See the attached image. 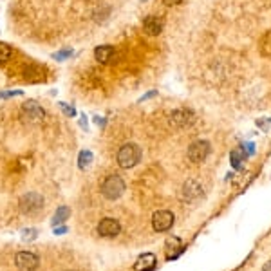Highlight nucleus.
<instances>
[{"mask_svg": "<svg viewBox=\"0 0 271 271\" xmlns=\"http://www.w3.org/2000/svg\"><path fill=\"white\" fill-rule=\"evenodd\" d=\"M22 118H24V121H27V123H42L45 119V111L40 107V103H37L35 99H27V101L22 103Z\"/></svg>", "mask_w": 271, "mask_h": 271, "instance_id": "4", "label": "nucleus"}, {"mask_svg": "<svg viewBox=\"0 0 271 271\" xmlns=\"http://www.w3.org/2000/svg\"><path fill=\"white\" fill-rule=\"evenodd\" d=\"M262 271H271V260H269V262H266V264H264Z\"/></svg>", "mask_w": 271, "mask_h": 271, "instance_id": "23", "label": "nucleus"}, {"mask_svg": "<svg viewBox=\"0 0 271 271\" xmlns=\"http://www.w3.org/2000/svg\"><path fill=\"white\" fill-rule=\"evenodd\" d=\"M18 208H20L22 214L35 215L44 208V197L37 192H29L20 197V201H18Z\"/></svg>", "mask_w": 271, "mask_h": 271, "instance_id": "3", "label": "nucleus"}, {"mask_svg": "<svg viewBox=\"0 0 271 271\" xmlns=\"http://www.w3.org/2000/svg\"><path fill=\"white\" fill-rule=\"evenodd\" d=\"M181 195H183V199H185L186 202H195L199 197H202V188L201 185H199L197 181H193V179H188L183 185V190H181Z\"/></svg>", "mask_w": 271, "mask_h": 271, "instance_id": "9", "label": "nucleus"}, {"mask_svg": "<svg viewBox=\"0 0 271 271\" xmlns=\"http://www.w3.org/2000/svg\"><path fill=\"white\" fill-rule=\"evenodd\" d=\"M123 192H125V181L119 176H116V174L109 176L107 179L101 183L103 197L109 199V201H116V199H119L121 195H123Z\"/></svg>", "mask_w": 271, "mask_h": 271, "instance_id": "2", "label": "nucleus"}, {"mask_svg": "<svg viewBox=\"0 0 271 271\" xmlns=\"http://www.w3.org/2000/svg\"><path fill=\"white\" fill-rule=\"evenodd\" d=\"M141 148L140 145L136 143H125L123 147L118 150V156H116V159H118V164L121 166V168H134L136 164L141 161Z\"/></svg>", "mask_w": 271, "mask_h": 271, "instance_id": "1", "label": "nucleus"}, {"mask_svg": "<svg viewBox=\"0 0 271 271\" xmlns=\"http://www.w3.org/2000/svg\"><path fill=\"white\" fill-rule=\"evenodd\" d=\"M193 121H195V114L190 109H176L168 116V123L174 128H186L193 125Z\"/></svg>", "mask_w": 271, "mask_h": 271, "instance_id": "5", "label": "nucleus"}, {"mask_svg": "<svg viewBox=\"0 0 271 271\" xmlns=\"http://www.w3.org/2000/svg\"><path fill=\"white\" fill-rule=\"evenodd\" d=\"M210 150H212V147H210L208 141L199 140V141H193V143L190 145L186 156H188V159L192 161V163L199 164V163H202V161H206V157L210 156Z\"/></svg>", "mask_w": 271, "mask_h": 271, "instance_id": "6", "label": "nucleus"}, {"mask_svg": "<svg viewBox=\"0 0 271 271\" xmlns=\"http://www.w3.org/2000/svg\"><path fill=\"white\" fill-rule=\"evenodd\" d=\"M90 163H92V152H89V150H82L78 156V166L82 170H87L90 166Z\"/></svg>", "mask_w": 271, "mask_h": 271, "instance_id": "16", "label": "nucleus"}, {"mask_svg": "<svg viewBox=\"0 0 271 271\" xmlns=\"http://www.w3.org/2000/svg\"><path fill=\"white\" fill-rule=\"evenodd\" d=\"M63 231H65V228H63V226H62V228H58V230H56V233L60 235V233H63Z\"/></svg>", "mask_w": 271, "mask_h": 271, "instance_id": "24", "label": "nucleus"}, {"mask_svg": "<svg viewBox=\"0 0 271 271\" xmlns=\"http://www.w3.org/2000/svg\"><path fill=\"white\" fill-rule=\"evenodd\" d=\"M69 215H71V210L67 208V206H60L53 217V226H58V224H62V222H65L67 219H69Z\"/></svg>", "mask_w": 271, "mask_h": 271, "instance_id": "15", "label": "nucleus"}, {"mask_svg": "<svg viewBox=\"0 0 271 271\" xmlns=\"http://www.w3.org/2000/svg\"><path fill=\"white\" fill-rule=\"evenodd\" d=\"M269 121H271V119H269Z\"/></svg>", "mask_w": 271, "mask_h": 271, "instance_id": "25", "label": "nucleus"}, {"mask_svg": "<svg viewBox=\"0 0 271 271\" xmlns=\"http://www.w3.org/2000/svg\"><path fill=\"white\" fill-rule=\"evenodd\" d=\"M163 2H164L166 6H177V4H181L183 0H163Z\"/></svg>", "mask_w": 271, "mask_h": 271, "instance_id": "21", "label": "nucleus"}, {"mask_svg": "<svg viewBox=\"0 0 271 271\" xmlns=\"http://www.w3.org/2000/svg\"><path fill=\"white\" fill-rule=\"evenodd\" d=\"M163 27H164V20L161 17H157V15H150V17H147L143 20L145 33L150 35V37H156V35H159L161 31H163Z\"/></svg>", "mask_w": 271, "mask_h": 271, "instance_id": "11", "label": "nucleus"}, {"mask_svg": "<svg viewBox=\"0 0 271 271\" xmlns=\"http://www.w3.org/2000/svg\"><path fill=\"white\" fill-rule=\"evenodd\" d=\"M60 107H62V111L65 112L67 116H74V109H73V107H67L65 103H62V105H60Z\"/></svg>", "mask_w": 271, "mask_h": 271, "instance_id": "20", "label": "nucleus"}, {"mask_svg": "<svg viewBox=\"0 0 271 271\" xmlns=\"http://www.w3.org/2000/svg\"><path fill=\"white\" fill-rule=\"evenodd\" d=\"M156 255L154 253H143L140 259L136 260L134 269L136 271H154L156 269Z\"/></svg>", "mask_w": 271, "mask_h": 271, "instance_id": "12", "label": "nucleus"}, {"mask_svg": "<svg viewBox=\"0 0 271 271\" xmlns=\"http://www.w3.org/2000/svg\"><path fill=\"white\" fill-rule=\"evenodd\" d=\"M152 96H156V92H154V90H152V92H147V94H145V96H143V98H141V99H140V101H145V99H148V98H152Z\"/></svg>", "mask_w": 271, "mask_h": 271, "instance_id": "22", "label": "nucleus"}, {"mask_svg": "<svg viewBox=\"0 0 271 271\" xmlns=\"http://www.w3.org/2000/svg\"><path fill=\"white\" fill-rule=\"evenodd\" d=\"M174 221H176V217H174L172 212H168V210H159V212H156V214L152 215V228L154 231H168L170 228L174 226Z\"/></svg>", "mask_w": 271, "mask_h": 271, "instance_id": "7", "label": "nucleus"}, {"mask_svg": "<svg viewBox=\"0 0 271 271\" xmlns=\"http://www.w3.org/2000/svg\"><path fill=\"white\" fill-rule=\"evenodd\" d=\"M114 47L112 45H98L94 49V58L98 60L99 63L103 65H107V63L112 62V58H114Z\"/></svg>", "mask_w": 271, "mask_h": 271, "instance_id": "13", "label": "nucleus"}, {"mask_svg": "<svg viewBox=\"0 0 271 271\" xmlns=\"http://www.w3.org/2000/svg\"><path fill=\"white\" fill-rule=\"evenodd\" d=\"M183 243H181V239L177 237H170L168 241H166V257L168 259H176V257H179L181 251H183Z\"/></svg>", "mask_w": 271, "mask_h": 271, "instance_id": "14", "label": "nucleus"}, {"mask_svg": "<svg viewBox=\"0 0 271 271\" xmlns=\"http://www.w3.org/2000/svg\"><path fill=\"white\" fill-rule=\"evenodd\" d=\"M22 94H24L22 90H4V92H0V99L15 98V96H22Z\"/></svg>", "mask_w": 271, "mask_h": 271, "instance_id": "19", "label": "nucleus"}, {"mask_svg": "<svg viewBox=\"0 0 271 271\" xmlns=\"http://www.w3.org/2000/svg\"><path fill=\"white\" fill-rule=\"evenodd\" d=\"M15 264L20 271H35L40 264L38 257L31 251H18L15 255Z\"/></svg>", "mask_w": 271, "mask_h": 271, "instance_id": "8", "label": "nucleus"}, {"mask_svg": "<svg viewBox=\"0 0 271 271\" xmlns=\"http://www.w3.org/2000/svg\"><path fill=\"white\" fill-rule=\"evenodd\" d=\"M119 231H121V226H119V222L116 221V219L105 217V219L99 221L98 233L101 235V237H116Z\"/></svg>", "mask_w": 271, "mask_h": 271, "instance_id": "10", "label": "nucleus"}, {"mask_svg": "<svg viewBox=\"0 0 271 271\" xmlns=\"http://www.w3.org/2000/svg\"><path fill=\"white\" fill-rule=\"evenodd\" d=\"M13 54V49L9 47L8 44H4V42H0V63H6L11 58Z\"/></svg>", "mask_w": 271, "mask_h": 271, "instance_id": "17", "label": "nucleus"}, {"mask_svg": "<svg viewBox=\"0 0 271 271\" xmlns=\"http://www.w3.org/2000/svg\"><path fill=\"white\" fill-rule=\"evenodd\" d=\"M69 56H73V51L71 49H63V51H60V53H56L54 54V60H58V62H62V60H67Z\"/></svg>", "mask_w": 271, "mask_h": 271, "instance_id": "18", "label": "nucleus"}]
</instances>
